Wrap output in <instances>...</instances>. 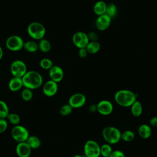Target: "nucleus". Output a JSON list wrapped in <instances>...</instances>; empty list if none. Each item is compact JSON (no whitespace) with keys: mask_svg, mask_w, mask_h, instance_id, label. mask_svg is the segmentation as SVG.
I'll return each instance as SVG.
<instances>
[{"mask_svg":"<svg viewBox=\"0 0 157 157\" xmlns=\"http://www.w3.org/2000/svg\"><path fill=\"white\" fill-rule=\"evenodd\" d=\"M106 8L107 4L104 1H98L94 4L93 6V12L96 15L100 16L105 14Z\"/></svg>","mask_w":157,"mask_h":157,"instance_id":"obj_18","label":"nucleus"},{"mask_svg":"<svg viewBox=\"0 0 157 157\" xmlns=\"http://www.w3.org/2000/svg\"><path fill=\"white\" fill-rule=\"evenodd\" d=\"M48 74L50 80L56 83L61 82L64 77V71L63 69L58 66H53L49 69Z\"/></svg>","mask_w":157,"mask_h":157,"instance_id":"obj_14","label":"nucleus"},{"mask_svg":"<svg viewBox=\"0 0 157 157\" xmlns=\"http://www.w3.org/2000/svg\"><path fill=\"white\" fill-rule=\"evenodd\" d=\"M26 142L29 145L31 149H37L40 146L41 144L40 139L35 136H29Z\"/></svg>","mask_w":157,"mask_h":157,"instance_id":"obj_21","label":"nucleus"},{"mask_svg":"<svg viewBox=\"0 0 157 157\" xmlns=\"http://www.w3.org/2000/svg\"><path fill=\"white\" fill-rule=\"evenodd\" d=\"M8 86L9 90L12 91H17L20 90L22 86H23L22 78L20 77H13L9 80Z\"/></svg>","mask_w":157,"mask_h":157,"instance_id":"obj_16","label":"nucleus"},{"mask_svg":"<svg viewBox=\"0 0 157 157\" xmlns=\"http://www.w3.org/2000/svg\"><path fill=\"white\" fill-rule=\"evenodd\" d=\"M40 67L45 70H49L53 66V62L48 58H43L40 61Z\"/></svg>","mask_w":157,"mask_h":157,"instance_id":"obj_30","label":"nucleus"},{"mask_svg":"<svg viewBox=\"0 0 157 157\" xmlns=\"http://www.w3.org/2000/svg\"><path fill=\"white\" fill-rule=\"evenodd\" d=\"M113 150L109 144H104L100 147V155L101 157H109Z\"/></svg>","mask_w":157,"mask_h":157,"instance_id":"obj_23","label":"nucleus"},{"mask_svg":"<svg viewBox=\"0 0 157 157\" xmlns=\"http://www.w3.org/2000/svg\"><path fill=\"white\" fill-rule=\"evenodd\" d=\"M117 12V8L115 4L110 3L107 4V8L105 11V14L108 15L109 17L113 18L116 16Z\"/></svg>","mask_w":157,"mask_h":157,"instance_id":"obj_27","label":"nucleus"},{"mask_svg":"<svg viewBox=\"0 0 157 157\" xmlns=\"http://www.w3.org/2000/svg\"><path fill=\"white\" fill-rule=\"evenodd\" d=\"M27 32L31 38L35 40H40L43 39L45 35L46 30L42 23L35 21L31 23L28 25Z\"/></svg>","mask_w":157,"mask_h":157,"instance_id":"obj_4","label":"nucleus"},{"mask_svg":"<svg viewBox=\"0 0 157 157\" xmlns=\"http://www.w3.org/2000/svg\"><path fill=\"white\" fill-rule=\"evenodd\" d=\"M8 127V123L4 118H0V134L3 133L6 131Z\"/></svg>","mask_w":157,"mask_h":157,"instance_id":"obj_32","label":"nucleus"},{"mask_svg":"<svg viewBox=\"0 0 157 157\" xmlns=\"http://www.w3.org/2000/svg\"><path fill=\"white\" fill-rule=\"evenodd\" d=\"M9 113V107L7 104L3 101L0 100V118H4L7 117Z\"/></svg>","mask_w":157,"mask_h":157,"instance_id":"obj_26","label":"nucleus"},{"mask_svg":"<svg viewBox=\"0 0 157 157\" xmlns=\"http://www.w3.org/2000/svg\"><path fill=\"white\" fill-rule=\"evenodd\" d=\"M21 78L25 88L31 90L39 88L43 83L42 75L36 71H27Z\"/></svg>","mask_w":157,"mask_h":157,"instance_id":"obj_1","label":"nucleus"},{"mask_svg":"<svg viewBox=\"0 0 157 157\" xmlns=\"http://www.w3.org/2000/svg\"><path fill=\"white\" fill-rule=\"evenodd\" d=\"M11 135L13 140L18 143L26 142L29 136L28 129L23 126L15 125L11 131Z\"/></svg>","mask_w":157,"mask_h":157,"instance_id":"obj_6","label":"nucleus"},{"mask_svg":"<svg viewBox=\"0 0 157 157\" xmlns=\"http://www.w3.org/2000/svg\"><path fill=\"white\" fill-rule=\"evenodd\" d=\"M131 112L135 117H140L143 112L142 105L139 101H136L131 106Z\"/></svg>","mask_w":157,"mask_h":157,"instance_id":"obj_19","label":"nucleus"},{"mask_svg":"<svg viewBox=\"0 0 157 157\" xmlns=\"http://www.w3.org/2000/svg\"><path fill=\"white\" fill-rule=\"evenodd\" d=\"M74 157H83V156H82L80 155H75V156H74Z\"/></svg>","mask_w":157,"mask_h":157,"instance_id":"obj_39","label":"nucleus"},{"mask_svg":"<svg viewBox=\"0 0 157 157\" xmlns=\"http://www.w3.org/2000/svg\"><path fill=\"white\" fill-rule=\"evenodd\" d=\"M10 70L12 75L13 77L22 78V77L27 72V67L23 61L17 59L12 63Z\"/></svg>","mask_w":157,"mask_h":157,"instance_id":"obj_8","label":"nucleus"},{"mask_svg":"<svg viewBox=\"0 0 157 157\" xmlns=\"http://www.w3.org/2000/svg\"><path fill=\"white\" fill-rule=\"evenodd\" d=\"M150 124L153 127H157V116L153 117L149 121Z\"/></svg>","mask_w":157,"mask_h":157,"instance_id":"obj_36","label":"nucleus"},{"mask_svg":"<svg viewBox=\"0 0 157 157\" xmlns=\"http://www.w3.org/2000/svg\"><path fill=\"white\" fill-rule=\"evenodd\" d=\"M23 48L29 53H34L39 49L38 44L33 40H28L24 42Z\"/></svg>","mask_w":157,"mask_h":157,"instance_id":"obj_22","label":"nucleus"},{"mask_svg":"<svg viewBox=\"0 0 157 157\" xmlns=\"http://www.w3.org/2000/svg\"><path fill=\"white\" fill-rule=\"evenodd\" d=\"M87 35L90 41H97L98 39V35L94 32H91Z\"/></svg>","mask_w":157,"mask_h":157,"instance_id":"obj_34","label":"nucleus"},{"mask_svg":"<svg viewBox=\"0 0 157 157\" xmlns=\"http://www.w3.org/2000/svg\"><path fill=\"white\" fill-rule=\"evenodd\" d=\"M2 56H3V50L2 47L0 46V60L2 59Z\"/></svg>","mask_w":157,"mask_h":157,"instance_id":"obj_38","label":"nucleus"},{"mask_svg":"<svg viewBox=\"0 0 157 157\" xmlns=\"http://www.w3.org/2000/svg\"><path fill=\"white\" fill-rule=\"evenodd\" d=\"M109 157H125L124 153L121 150H113Z\"/></svg>","mask_w":157,"mask_h":157,"instance_id":"obj_33","label":"nucleus"},{"mask_svg":"<svg viewBox=\"0 0 157 157\" xmlns=\"http://www.w3.org/2000/svg\"><path fill=\"white\" fill-rule=\"evenodd\" d=\"M139 136L144 139H147L150 137L151 135V127L147 124H142L139 126L137 130Z\"/></svg>","mask_w":157,"mask_h":157,"instance_id":"obj_17","label":"nucleus"},{"mask_svg":"<svg viewBox=\"0 0 157 157\" xmlns=\"http://www.w3.org/2000/svg\"><path fill=\"white\" fill-rule=\"evenodd\" d=\"M88 110L91 113H94L97 112V105L91 104L88 107Z\"/></svg>","mask_w":157,"mask_h":157,"instance_id":"obj_37","label":"nucleus"},{"mask_svg":"<svg viewBox=\"0 0 157 157\" xmlns=\"http://www.w3.org/2000/svg\"><path fill=\"white\" fill-rule=\"evenodd\" d=\"M135 138V134L131 130H126L121 133V139L124 142H129L132 141Z\"/></svg>","mask_w":157,"mask_h":157,"instance_id":"obj_25","label":"nucleus"},{"mask_svg":"<svg viewBox=\"0 0 157 157\" xmlns=\"http://www.w3.org/2000/svg\"><path fill=\"white\" fill-rule=\"evenodd\" d=\"M88 52L86 49V48H79L78 50V56L81 58H85L87 55H88Z\"/></svg>","mask_w":157,"mask_h":157,"instance_id":"obj_35","label":"nucleus"},{"mask_svg":"<svg viewBox=\"0 0 157 157\" xmlns=\"http://www.w3.org/2000/svg\"><path fill=\"white\" fill-rule=\"evenodd\" d=\"M100 145L94 140H87L83 147L84 156L86 157H100Z\"/></svg>","mask_w":157,"mask_h":157,"instance_id":"obj_5","label":"nucleus"},{"mask_svg":"<svg viewBox=\"0 0 157 157\" xmlns=\"http://www.w3.org/2000/svg\"><path fill=\"white\" fill-rule=\"evenodd\" d=\"M112 18L106 14L98 16L96 20V26L100 31L107 29L110 25Z\"/></svg>","mask_w":157,"mask_h":157,"instance_id":"obj_15","label":"nucleus"},{"mask_svg":"<svg viewBox=\"0 0 157 157\" xmlns=\"http://www.w3.org/2000/svg\"><path fill=\"white\" fill-rule=\"evenodd\" d=\"M0 70H1V67H0Z\"/></svg>","mask_w":157,"mask_h":157,"instance_id":"obj_41","label":"nucleus"},{"mask_svg":"<svg viewBox=\"0 0 157 157\" xmlns=\"http://www.w3.org/2000/svg\"><path fill=\"white\" fill-rule=\"evenodd\" d=\"M121 131L116 127L108 126L103 128L102 135L104 140L110 145L116 144L121 140Z\"/></svg>","mask_w":157,"mask_h":157,"instance_id":"obj_3","label":"nucleus"},{"mask_svg":"<svg viewBox=\"0 0 157 157\" xmlns=\"http://www.w3.org/2000/svg\"><path fill=\"white\" fill-rule=\"evenodd\" d=\"M136 94L129 90H120L117 91L114 96L115 102L123 107H130L137 99Z\"/></svg>","mask_w":157,"mask_h":157,"instance_id":"obj_2","label":"nucleus"},{"mask_svg":"<svg viewBox=\"0 0 157 157\" xmlns=\"http://www.w3.org/2000/svg\"><path fill=\"white\" fill-rule=\"evenodd\" d=\"M86 98L85 96L80 93H74L69 99L68 104L72 109H78L83 107L86 103Z\"/></svg>","mask_w":157,"mask_h":157,"instance_id":"obj_10","label":"nucleus"},{"mask_svg":"<svg viewBox=\"0 0 157 157\" xmlns=\"http://www.w3.org/2000/svg\"><path fill=\"white\" fill-rule=\"evenodd\" d=\"M24 41L23 39L17 35H12L9 36L6 42V47L13 52L20 50L23 48Z\"/></svg>","mask_w":157,"mask_h":157,"instance_id":"obj_7","label":"nucleus"},{"mask_svg":"<svg viewBox=\"0 0 157 157\" xmlns=\"http://www.w3.org/2000/svg\"><path fill=\"white\" fill-rule=\"evenodd\" d=\"M101 48V45L98 41H90L86 47L88 53L94 54L98 53Z\"/></svg>","mask_w":157,"mask_h":157,"instance_id":"obj_20","label":"nucleus"},{"mask_svg":"<svg viewBox=\"0 0 157 157\" xmlns=\"http://www.w3.org/2000/svg\"><path fill=\"white\" fill-rule=\"evenodd\" d=\"M97 112L102 115L107 116L111 114L113 110L112 103L108 100H101L97 104Z\"/></svg>","mask_w":157,"mask_h":157,"instance_id":"obj_11","label":"nucleus"},{"mask_svg":"<svg viewBox=\"0 0 157 157\" xmlns=\"http://www.w3.org/2000/svg\"><path fill=\"white\" fill-rule=\"evenodd\" d=\"M72 107L69 104H64L62 105L59 109V113L63 116H67L72 112Z\"/></svg>","mask_w":157,"mask_h":157,"instance_id":"obj_31","label":"nucleus"},{"mask_svg":"<svg viewBox=\"0 0 157 157\" xmlns=\"http://www.w3.org/2000/svg\"><path fill=\"white\" fill-rule=\"evenodd\" d=\"M31 150V148L26 142L18 143L15 148L16 153L18 157H29Z\"/></svg>","mask_w":157,"mask_h":157,"instance_id":"obj_13","label":"nucleus"},{"mask_svg":"<svg viewBox=\"0 0 157 157\" xmlns=\"http://www.w3.org/2000/svg\"><path fill=\"white\" fill-rule=\"evenodd\" d=\"M58 90V83L50 80L47 81L43 86V93L48 97L55 96Z\"/></svg>","mask_w":157,"mask_h":157,"instance_id":"obj_12","label":"nucleus"},{"mask_svg":"<svg viewBox=\"0 0 157 157\" xmlns=\"http://www.w3.org/2000/svg\"><path fill=\"white\" fill-rule=\"evenodd\" d=\"M7 119L9 120V121L12 124L15 125H18L20 121V116L15 113H9L8 116H7Z\"/></svg>","mask_w":157,"mask_h":157,"instance_id":"obj_29","label":"nucleus"},{"mask_svg":"<svg viewBox=\"0 0 157 157\" xmlns=\"http://www.w3.org/2000/svg\"><path fill=\"white\" fill-rule=\"evenodd\" d=\"M72 42L77 48H86L90 40L88 35L86 33L78 31L74 34L72 36Z\"/></svg>","mask_w":157,"mask_h":157,"instance_id":"obj_9","label":"nucleus"},{"mask_svg":"<svg viewBox=\"0 0 157 157\" xmlns=\"http://www.w3.org/2000/svg\"><path fill=\"white\" fill-rule=\"evenodd\" d=\"M83 157H86V156H83Z\"/></svg>","mask_w":157,"mask_h":157,"instance_id":"obj_40","label":"nucleus"},{"mask_svg":"<svg viewBox=\"0 0 157 157\" xmlns=\"http://www.w3.org/2000/svg\"><path fill=\"white\" fill-rule=\"evenodd\" d=\"M39 49L44 53L48 52L51 49V44L50 42L45 39H42L40 40V42L38 44Z\"/></svg>","mask_w":157,"mask_h":157,"instance_id":"obj_24","label":"nucleus"},{"mask_svg":"<svg viewBox=\"0 0 157 157\" xmlns=\"http://www.w3.org/2000/svg\"><path fill=\"white\" fill-rule=\"evenodd\" d=\"M21 96L23 101H29L32 99L33 96V93L31 90L29 88H25L21 93Z\"/></svg>","mask_w":157,"mask_h":157,"instance_id":"obj_28","label":"nucleus"}]
</instances>
